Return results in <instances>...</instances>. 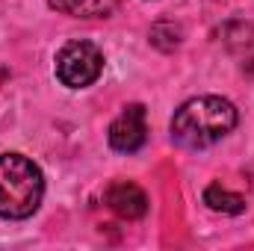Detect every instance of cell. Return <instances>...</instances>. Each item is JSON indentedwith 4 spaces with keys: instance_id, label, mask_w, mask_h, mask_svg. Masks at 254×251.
I'll return each mask as SVG.
<instances>
[{
    "instance_id": "obj_1",
    "label": "cell",
    "mask_w": 254,
    "mask_h": 251,
    "mask_svg": "<svg viewBox=\"0 0 254 251\" xmlns=\"http://www.w3.org/2000/svg\"><path fill=\"white\" fill-rule=\"evenodd\" d=\"M240 122L237 107L219 95H201L181 104L172 119V139L187 151H204L234 133Z\"/></svg>"
},
{
    "instance_id": "obj_2",
    "label": "cell",
    "mask_w": 254,
    "mask_h": 251,
    "mask_svg": "<svg viewBox=\"0 0 254 251\" xmlns=\"http://www.w3.org/2000/svg\"><path fill=\"white\" fill-rule=\"evenodd\" d=\"M45 198V175L24 154H0V219L24 222Z\"/></svg>"
},
{
    "instance_id": "obj_3",
    "label": "cell",
    "mask_w": 254,
    "mask_h": 251,
    "mask_svg": "<svg viewBox=\"0 0 254 251\" xmlns=\"http://www.w3.org/2000/svg\"><path fill=\"white\" fill-rule=\"evenodd\" d=\"M54 71H57V80L65 89H86L101 77L104 54L92 42H68L57 54Z\"/></svg>"
},
{
    "instance_id": "obj_4",
    "label": "cell",
    "mask_w": 254,
    "mask_h": 251,
    "mask_svg": "<svg viewBox=\"0 0 254 251\" xmlns=\"http://www.w3.org/2000/svg\"><path fill=\"white\" fill-rule=\"evenodd\" d=\"M107 142L119 154H136L148 142V116L142 104H127L125 110L113 119L107 130Z\"/></svg>"
},
{
    "instance_id": "obj_5",
    "label": "cell",
    "mask_w": 254,
    "mask_h": 251,
    "mask_svg": "<svg viewBox=\"0 0 254 251\" xmlns=\"http://www.w3.org/2000/svg\"><path fill=\"white\" fill-rule=\"evenodd\" d=\"M104 204L119 216V219H127V222H136L148 213V195L145 189L130 184V181H113L107 192H104Z\"/></svg>"
},
{
    "instance_id": "obj_6",
    "label": "cell",
    "mask_w": 254,
    "mask_h": 251,
    "mask_svg": "<svg viewBox=\"0 0 254 251\" xmlns=\"http://www.w3.org/2000/svg\"><path fill=\"white\" fill-rule=\"evenodd\" d=\"M225 45L240 60L243 71L254 77V24H231L225 30Z\"/></svg>"
},
{
    "instance_id": "obj_7",
    "label": "cell",
    "mask_w": 254,
    "mask_h": 251,
    "mask_svg": "<svg viewBox=\"0 0 254 251\" xmlns=\"http://www.w3.org/2000/svg\"><path fill=\"white\" fill-rule=\"evenodd\" d=\"M48 3H51V9H57L60 15L83 18V21L110 18V15L119 9V0H48Z\"/></svg>"
},
{
    "instance_id": "obj_8",
    "label": "cell",
    "mask_w": 254,
    "mask_h": 251,
    "mask_svg": "<svg viewBox=\"0 0 254 251\" xmlns=\"http://www.w3.org/2000/svg\"><path fill=\"white\" fill-rule=\"evenodd\" d=\"M204 204L213 210V213H225V216H240L246 210V198L225 189L222 184H210L204 189Z\"/></svg>"
},
{
    "instance_id": "obj_9",
    "label": "cell",
    "mask_w": 254,
    "mask_h": 251,
    "mask_svg": "<svg viewBox=\"0 0 254 251\" xmlns=\"http://www.w3.org/2000/svg\"><path fill=\"white\" fill-rule=\"evenodd\" d=\"M181 36H184L181 27H175L172 21H160V24H154L151 33H148L151 45L160 48V51H175V48L181 45Z\"/></svg>"
}]
</instances>
